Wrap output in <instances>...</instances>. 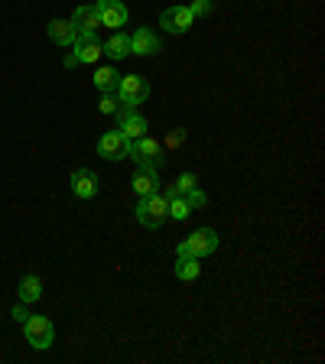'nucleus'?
<instances>
[{"instance_id": "obj_18", "label": "nucleus", "mask_w": 325, "mask_h": 364, "mask_svg": "<svg viewBox=\"0 0 325 364\" xmlns=\"http://www.w3.org/2000/svg\"><path fill=\"white\" fill-rule=\"evenodd\" d=\"M91 81H95V88L101 91V95H107V91H117V81H121V75H117V69L105 65V69H98Z\"/></svg>"}, {"instance_id": "obj_20", "label": "nucleus", "mask_w": 325, "mask_h": 364, "mask_svg": "<svg viewBox=\"0 0 325 364\" xmlns=\"http://www.w3.org/2000/svg\"><path fill=\"white\" fill-rule=\"evenodd\" d=\"M199 274H202L199 260H192V257H179L176 260V276H179V280H195Z\"/></svg>"}, {"instance_id": "obj_26", "label": "nucleus", "mask_w": 325, "mask_h": 364, "mask_svg": "<svg viewBox=\"0 0 325 364\" xmlns=\"http://www.w3.org/2000/svg\"><path fill=\"white\" fill-rule=\"evenodd\" d=\"M30 316H32V312H30V309H26V303H16V306H13V319H16V322H20V325H23Z\"/></svg>"}, {"instance_id": "obj_15", "label": "nucleus", "mask_w": 325, "mask_h": 364, "mask_svg": "<svg viewBox=\"0 0 325 364\" xmlns=\"http://www.w3.org/2000/svg\"><path fill=\"white\" fill-rule=\"evenodd\" d=\"M101 46H105V56H107V59H124V56H130V36H127V33H121V30H114L111 40L101 42Z\"/></svg>"}, {"instance_id": "obj_14", "label": "nucleus", "mask_w": 325, "mask_h": 364, "mask_svg": "<svg viewBox=\"0 0 325 364\" xmlns=\"http://www.w3.org/2000/svg\"><path fill=\"white\" fill-rule=\"evenodd\" d=\"M160 52V36L150 30H137L130 36V56H156Z\"/></svg>"}, {"instance_id": "obj_13", "label": "nucleus", "mask_w": 325, "mask_h": 364, "mask_svg": "<svg viewBox=\"0 0 325 364\" xmlns=\"http://www.w3.org/2000/svg\"><path fill=\"white\" fill-rule=\"evenodd\" d=\"M46 36L56 42V46H72V42L78 40V30H75L72 20H49Z\"/></svg>"}, {"instance_id": "obj_6", "label": "nucleus", "mask_w": 325, "mask_h": 364, "mask_svg": "<svg viewBox=\"0 0 325 364\" xmlns=\"http://www.w3.org/2000/svg\"><path fill=\"white\" fill-rule=\"evenodd\" d=\"M98 56H105V46H101V40L95 36H78V40L72 42V56L65 59V65L69 69H75V65H88V62H98Z\"/></svg>"}, {"instance_id": "obj_22", "label": "nucleus", "mask_w": 325, "mask_h": 364, "mask_svg": "<svg viewBox=\"0 0 325 364\" xmlns=\"http://www.w3.org/2000/svg\"><path fill=\"white\" fill-rule=\"evenodd\" d=\"M117 105H121V98L114 95V91H107V95L101 98V105H98V111H101V114H114V111H117Z\"/></svg>"}, {"instance_id": "obj_12", "label": "nucleus", "mask_w": 325, "mask_h": 364, "mask_svg": "<svg viewBox=\"0 0 325 364\" xmlns=\"http://www.w3.org/2000/svg\"><path fill=\"white\" fill-rule=\"evenodd\" d=\"M72 195L75 199H95L98 195V176L91 170H75L72 172Z\"/></svg>"}, {"instance_id": "obj_24", "label": "nucleus", "mask_w": 325, "mask_h": 364, "mask_svg": "<svg viewBox=\"0 0 325 364\" xmlns=\"http://www.w3.org/2000/svg\"><path fill=\"white\" fill-rule=\"evenodd\" d=\"M189 13H192V16H205V13H211V0H195L192 7H189Z\"/></svg>"}, {"instance_id": "obj_4", "label": "nucleus", "mask_w": 325, "mask_h": 364, "mask_svg": "<svg viewBox=\"0 0 325 364\" xmlns=\"http://www.w3.org/2000/svg\"><path fill=\"white\" fill-rule=\"evenodd\" d=\"M114 117H117V130H121L127 140H140L146 137V121L137 114V105H127V101H121L117 105V111H114Z\"/></svg>"}, {"instance_id": "obj_2", "label": "nucleus", "mask_w": 325, "mask_h": 364, "mask_svg": "<svg viewBox=\"0 0 325 364\" xmlns=\"http://www.w3.org/2000/svg\"><path fill=\"white\" fill-rule=\"evenodd\" d=\"M170 218V199L160 192L153 195H140V202H137V221L143 228H160L162 221Z\"/></svg>"}, {"instance_id": "obj_23", "label": "nucleus", "mask_w": 325, "mask_h": 364, "mask_svg": "<svg viewBox=\"0 0 325 364\" xmlns=\"http://www.w3.org/2000/svg\"><path fill=\"white\" fill-rule=\"evenodd\" d=\"M186 199H189V205H192V209H205V202H208V195H205L199 186H195L192 192H186Z\"/></svg>"}, {"instance_id": "obj_25", "label": "nucleus", "mask_w": 325, "mask_h": 364, "mask_svg": "<svg viewBox=\"0 0 325 364\" xmlns=\"http://www.w3.org/2000/svg\"><path fill=\"white\" fill-rule=\"evenodd\" d=\"M182 143H186V130L176 127V130L170 134V137H166V146H182Z\"/></svg>"}, {"instance_id": "obj_5", "label": "nucleus", "mask_w": 325, "mask_h": 364, "mask_svg": "<svg viewBox=\"0 0 325 364\" xmlns=\"http://www.w3.org/2000/svg\"><path fill=\"white\" fill-rule=\"evenodd\" d=\"M23 332H26V341H30L36 351L52 348V341H56V329H52V322H49L46 316H30L23 322Z\"/></svg>"}, {"instance_id": "obj_21", "label": "nucleus", "mask_w": 325, "mask_h": 364, "mask_svg": "<svg viewBox=\"0 0 325 364\" xmlns=\"http://www.w3.org/2000/svg\"><path fill=\"white\" fill-rule=\"evenodd\" d=\"M172 186H176L179 195H186V192H192V189L199 186V179H195V172H182V176H179Z\"/></svg>"}, {"instance_id": "obj_9", "label": "nucleus", "mask_w": 325, "mask_h": 364, "mask_svg": "<svg viewBox=\"0 0 325 364\" xmlns=\"http://www.w3.org/2000/svg\"><path fill=\"white\" fill-rule=\"evenodd\" d=\"M98 13H101V26H107V30H121V26H127L130 13L127 7H124V0H95Z\"/></svg>"}, {"instance_id": "obj_3", "label": "nucleus", "mask_w": 325, "mask_h": 364, "mask_svg": "<svg viewBox=\"0 0 325 364\" xmlns=\"http://www.w3.org/2000/svg\"><path fill=\"white\" fill-rule=\"evenodd\" d=\"M127 160H137L143 170H160V163H162V146L160 140H153L150 134L140 140H130V153Z\"/></svg>"}, {"instance_id": "obj_11", "label": "nucleus", "mask_w": 325, "mask_h": 364, "mask_svg": "<svg viewBox=\"0 0 325 364\" xmlns=\"http://www.w3.org/2000/svg\"><path fill=\"white\" fill-rule=\"evenodd\" d=\"M72 23H75V30H78V36H95L98 30H101V13H98V7L95 4H85V7H78L72 13Z\"/></svg>"}, {"instance_id": "obj_7", "label": "nucleus", "mask_w": 325, "mask_h": 364, "mask_svg": "<svg viewBox=\"0 0 325 364\" xmlns=\"http://www.w3.org/2000/svg\"><path fill=\"white\" fill-rule=\"evenodd\" d=\"M117 98L127 101V105H143L150 98V85H146L143 75H121L117 81Z\"/></svg>"}, {"instance_id": "obj_8", "label": "nucleus", "mask_w": 325, "mask_h": 364, "mask_svg": "<svg viewBox=\"0 0 325 364\" xmlns=\"http://www.w3.org/2000/svg\"><path fill=\"white\" fill-rule=\"evenodd\" d=\"M98 153L105 156V160H111V163L127 160V153H130V140L124 137L121 130H107L105 137L98 140Z\"/></svg>"}, {"instance_id": "obj_16", "label": "nucleus", "mask_w": 325, "mask_h": 364, "mask_svg": "<svg viewBox=\"0 0 325 364\" xmlns=\"http://www.w3.org/2000/svg\"><path fill=\"white\" fill-rule=\"evenodd\" d=\"M134 192H137V195L160 192V176H156V170H143V166H140L137 176H134Z\"/></svg>"}, {"instance_id": "obj_1", "label": "nucleus", "mask_w": 325, "mask_h": 364, "mask_svg": "<svg viewBox=\"0 0 325 364\" xmlns=\"http://www.w3.org/2000/svg\"><path fill=\"white\" fill-rule=\"evenodd\" d=\"M215 251H218V235H215L211 228H199V231H192V235L176 247V257L202 260V257H208V254H215Z\"/></svg>"}, {"instance_id": "obj_10", "label": "nucleus", "mask_w": 325, "mask_h": 364, "mask_svg": "<svg viewBox=\"0 0 325 364\" xmlns=\"http://www.w3.org/2000/svg\"><path fill=\"white\" fill-rule=\"evenodd\" d=\"M195 23V16L189 13V7H166L160 16V26L166 33H176V36H182V33H189Z\"/></svg>"}, {"instance_id": "obj_17", "label": "nucleus", "mask_w": 325, "mask_h": 364, "mask_svg": "<svg viewBox=\"0 0 325 364\" xmlns=\"http://www.w3.org/2000/svg\"><path fill=\"white\" fill-rule=\"evenodd\" d=\"M16 290H20V303H36L42 296V280L36 274H26Z\"/></svg>"}, {"instance_id": "obj_19", "label": "nucleus", "mask_w": 325, "mask_h": 364, "mask_svg": "<svg viewBox=\"0 0 325 364\" xmlns=\"http://www.w3.org/2000/svg\"><path fill=\"white\" fill-rule=\"evenodd\" d=\"M189 215H192V205H189L186 195H172V199H170V218L186 221Z\"/></svg>"}]
</instances>
